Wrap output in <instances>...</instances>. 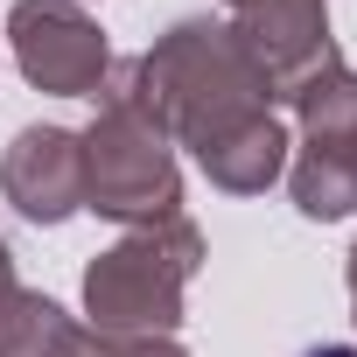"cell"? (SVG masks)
Masks as SVG:
<instances>
[{
  "label": "cell",
  "instance_id": "1",
  "mask_svg": "<svg viewBox=\"0 0 357 357\" xmlns=\"http://www.w3.org/2000/svg\"><path fill=\"white\" fill-rule=\"evenodd\" d=\"M133 84H140L147 112L161 119V133L183 140L190 154L211 147L218 133L273 112V91H266L252 50L231 36V22H211V15L175 22L154 50H140L133 56Z\"/></svg>",
  "mask_w": 357,
  "mask_h": 357
},
{
  "label": "cell",
  "instance_id": "2",
  "mask_svg": "<svg viewBox=\"0 0 357 357\" xmlns=\"http://www.w3.org/2000/svg\"><path fill=\"white\" fill-rule=\"evenodd\" d=\"M91 98H98V119L91 133H77L84 140V211L119 218V225L175 218V204H183V175H175V154H168L175 140L147 112L133 84V56L112 63Z\"/></svg>",
  "mask_w": 357,
  "mask_h": 357
},
{
  "label": "cell",
  "instance_id": "3",
  "mask_svg": "<svg viewBox=\"0 0 357 357\" xmlns=\"http://www.w3.org/2000/svg\"><path fill=\"white\" fill-rule=\"evenodd\" d=\"M204 266V231L175 211L154 225H133L112 252L91 259L84 273V315L98 336H175L183 322V287Z\"/></svg>",
  "mask_w": 357,
  "mask_h": 357
},
{
  "label": "cell",
  "instance_id": "4",
  "mask_svg": "<svg viewBox=\"0 0 357 357\" xmlns=\"http://www.w3.org/2000/svg\"><path fill=\"white\" fill-rule=\"evenodd\" d=\"M8 43H15L22 77L36 91H56V98H91L98 77L112 70L105 29L77 8V0H22L8 15Z\"/></svg>",
  "mask_w": 357,
  "mask_h": 357
},
{
  "label": "cell",
  "instance_id": "5",
  "mask_svg": "<svg viewBox=\"0 0 357 357\" xmlns=\"http://www.w3.org/2000/svg\"><path fill=\"white\" fill-rule=\"evenodd\" d=\"M231 8V36L252 50L259 77L273 98H301L322 70H336V43H329V8L322 0H225Z\"/></svg>",
  "mask_w": 357,
  "mask_h": 357
},
{
  "label": "cell",
  "instance_id": "6",
  "mask_svg": "<svg viewBox=\"0 0 357 357\" xmlns=\"http://www.w3.org/2000/svg\"><path fill=\"white\" fill-rule=\"evenodd\" d=\"M0 197L29 225H63L84 211V140L63 126H22L0 154Z\"/></svg>",
  "mask_w": 357,
  "mask_h": 357
},
{
  "label": "cell",
  "instance_id": "7",
  "mask_svg": "<svg viewBox=\"0 0 357 357\" xmlns=\"http://www.w3.org/2000/svg\"><path fill=\"white\" fill-rule=\"evenodd\" d=\"M0 357H112L98 329H77L50 294L8 287L0 294Z\"/></svg>",
  "mask_w": 357,
  "mask_h": 357
},
{
  "label": "cell",
  "instance_id": "8",
  "mask_svg": "<svg viewBox=\"0 0 357 357\" xmlns=\"http://www.w3.org/2000/svg\"><path fill=\"white\" fill-rule=\"evenodd\" d=\"M197 168L211 175L218 190H231V197H259L273 175L287 168V126L273 112H259V119L218 133L211 147H197Z\"/></svg>",
  "mask_w": 357,
  "mask_h": 357
},
{
  "label": "cell",
  "instance_id": "9",
  "mask_svg": "<svg viewBox=\"0 0 357 357\" xmlns=\"http://www.w3.org/2000/svg\"><path fill=\"white\" fill-rule=\"evenodd\" d=\"M105 350H112V357H190L175 336H119V343L105 336Z\"/></svg>",
  "mask_w": 357,
  "mask_h": 357
},
{
  "label": "cell",
  "instance_id": "10",
  "mask_svg": "<svg viewBox=\"0 0 357 357\" xmlns=\"http://www.w3.org/2000/svg\"><path fill=\"white\" fill-rule=\"evenodd\" d=\"M301 357H357V343H315V350H301Z\"/></svg>",
  "mask_w": 357,
  "mask_h": 357
},
{
  "label": "cell",
  "instance_id": "11",
  "mask_svg": "<svg viewBox=\"0 0 357 357\" xmlns=\"http://www.w3.org/2000/svg\"><path fill=\"white\" fill-rule=\"evenodd\" d=\"M15 287V259H8V245H0V294Z\"/></svg>",
  "mask_w": 357,
  "mask_h": 357
},
{
  "label": "cell",
  "instance_id": "12",
  "mask_svg": "<svg viewBox=\"0 0 357 357\" xmlns=\"http://www.w3.org/2000/svg\"><path fill=\"white\" fill-rule=\"evenodd\" d=\"M343 161H350V190H357V133L343 140Z\"/></svg>",
  "mask_w": 357,
  "mask_h": 357
},
{
  "label": "cell",
  "instance_id": "13",
  "mask_svg": "<svg viewBox=\"0 0 357 357\" xmlns=\"http://www.w3.org/2000/svg\"><path fill=\"white\" fill-rule=\"evenodd\" d=\"M350 308H357V252H350Z\"/></svg>",
  "mask_w": 357,
  "mask_h": 357
}]
</instances>
